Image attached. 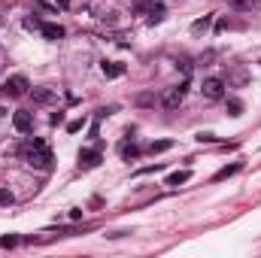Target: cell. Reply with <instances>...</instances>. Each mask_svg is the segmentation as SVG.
Listing matches in <instances>:
<instances>
[{
    "mask_svg": "<svg viewBox=\"0 0 261 258\" xmlns=\"http://www.w3.org/2000/svg\"><path fill=\"white\" fill-rule=\"evenodd\" d=\"M27 88H30V85H27V76L15 73V76H9V79L3 82V88H0V91H3L6 97H24V94H27Z\"/></svg>",
    "mask_w": 261,
    "mask_h": 258,
    "instance_id": "obj_1",
    "label": "cell"
},
{
    "mask_svg": "<svg viewBox=\"0 0 261 258\" xmlns=\"http://www.w3.org/2000/svg\"><path fill=\"white\" fill-rule=\"evenodd\" d=\"M113 113H116V106H103V109H97L100 119H106V116H113Z\"/></svg>",
    "mask_w": 261,
    "mask_h": 258,
    "instance_id": "obj_22",
    "label": "cell"
},
{
    "mask_svg": "<svg viewBox=\"0 0 261 258\" xmlns=\"http://www.w3.org/2000/svg\"><path fill=\"white\" fill-rule=\"evenodd\" d=\"M12 128H15L18 134H30V128H33V116H30L27 109H15V113H12Z\"/></svg>",
    "mask_w": 261,
    "mask_h": 258,
    "instance_id": "obj_5",
    "label": "cell"
},
{
    "mask_svg": "<svg viewBox=\"0 0 261 258\" xmlns=\"http://www.w3.org/2000/svg\"><path fill=\"white\" fill-rule=\"evenodd\" d=\"M140 152H143V149H140V146H134V143H125V146H122V158H125V161L140 158Z\"/></svg>",
    "mask_w": 261,
    "mask_h": 258,
    "instance_id": "obj_12",
    "label": "cell"
},
{
    "mask_svg": "<svg viewBox=\"0 0 261 258\" xmlns=\"http://www.w3.org/2000/svg\"><path fill=\"white\" fill-rule=\"evenodd\" d=\"M30 97H33V103L46 106V103H52V100H55V91H52V88H33V91H30Z\"/></svg>",
    "mask_w": 261,
    "mask_h": 258,
    "instance_id": "obj_7",
    "label": "cell"
},
{
    "mask_svg": "<svg viewBox=\"0 0 261 258\" xmlns=\"http://www.w3.org/2000/svg\"><path fill=\"white\" fill-rule=\"evenodd\" d=\"M15 204V195L9 189H0V207H12Z\"/></svg>",
    "mask_w": 261,
    "mask_h": 258,
    "instance_id": "obj_15",
    "label": "cell"
},
{
    "mask_svg": "<svg viewBox=\"0 0 261 258\" xmlns=\"http://www.w3.org/2000/svg\"><path fill=\"white\" fill-rule=\"evenodd\" d=\"M100 70H103V76H109V79H119V76L125 73V67H122L119 61H103Z\"/></svg>",
    "mask_w": 261,
    "mask_h": 258,
    "instance_id": "obj_8",
    "label": "cell"
},
{
    "mask_svg": "<svg viewBox=\"0 0 261 258\" xmlns=\"http://www.w3.org/2000/svg\"><path fill=\"white\" fill-rule=\"evenodd\" d=\"M185 91H189V82H182V85H176V88H167V91L161 94V106H164V109H176V106L182 103Z\"/></svg>",
    "mask_w": 261,
    "mask_h": 258,
    "instance_id": "obj_3",
    "label": "cell"
},
{
    "mask_svg": "<svg viewBox=\"0 0 261 258\" xmlns=\"http://www.w3.org/2000/svg\"><path fill=\"white\" fill-rule=\"evenodd\" d=\"M24 158H27V164L30 167H36V170H52V161H55V155L43 146V149H33V152H24Z\"/></svg>",
    "mask_w": 261,
    "mask_h": 258,
    "instance_id": "obj_2",
    "label": "cell"
},
{
    "mask_svg": "<svg viewBox=\"0 0 261 258\" xmlns=\"http://www.w3.org/2000/svg\"><path fill=\"white\" fill-rule=\"evenodd\" d=\"M228 113H231V116H240V113H243V103H240L237 97H231V100H228Z\"/></svg>",
    "mask_w": 261,
    "mask_h": 258,
    "instance_id": "obj_16",
    "label": "cell"
},
{
    "mask_svg": "<svg viewBox=\"0 0 261 258\" xmlns=\"http://www.w3.org/2000/svg\"><path fill=\"white\" fill-rule=\"evenodd\" d=\"M201 91H204L207 100H219V97H225V82H222L219 76H210V79H204Z\"/></svg>",
    "mask_w": 261,
    "mask_h": 258,
    "instance_id": "obj_4",
    "label": "cell"
},
{
    "mask_svg": "<svg viewBox=\"0 0 261 258\" xmlns=\"http://www.w3.org/2000/svg\"><path fill=\"white\" fill-rule=\"evenodd\" d=\"M82 128H85V119H76V122H70V125H67V131H70V134H76V131H82Z\"/></svg>",
    "mask_w": 261,
    "mask_h": 258,
    "instance_id": "obj_19",
    "label": "cell"
},
{
    "mask_svg": "<svg viewBox=\"0 0 261 258\" xmlns=\"http://www.w3.org/2000/svg\"><path fill=\"white\" fill-rule=\"evenodd\" d=\"M161 18H164V9H152L149 12V24H158Z\"/></svg>",
    "mask_w": 261,
    "mask_h": 258,
    "instance_id": "obj_18",
    "label": "cell"
},
{
    "mask_svg": "<svg viewBox=\"0 0 261 258\" xmlns=\"http://www.w3.org/2000/svg\"><path fill=\"white\" fill-rule=\"evenodd\" d=\"M231 6L234 9H246V6H252V0H231Z\"/></svg>",
    "mask_w": 261,
    "mask_h": 258,
    "instance_id": "obj_21",
    "label": "cell"
},
{
    "mask_svg": "<svg viewBox=\"0 0 261 258\" xmlns=\"http://www.w3.org/2000/svg\"><path fill=\"white\" fill-rule=\"evenodd\" d=\"M237 170H240V164L234 161V164H228V167H222V170H219V173L213 176V182H222V179H228V176H234Z\"/></svg>",
    "mask_w": 261,
    "mask_h": 258,
    "instance_id": "obj_11",
    "label": "cell"
},
{
    "mask_svg": "<svg viewBox=\"0 0 261 258\" xmlns=\"http://www.w3.org/2000/svg\"><path fill=\"white\" fill-rule=\"evenodd\" d=\"M58 6H61V9H67V6H70V0H58Z\"/></svg>",
    "mask_w": 261,
    "mask_h": 258,
    "instance_id": "obj_24",
    "label": "cell"
},
{
    "mask_svg": "<svg viewBox=\"0 0 261 258\" xmlns=\"http://www.w3.org/2000/svg\"><path fill=\"white\" fill-rule=\"evenodd\" d=\"M192 179V170H176V173H170L167 176V186H173V189H179L182 182H189Z\"/></svg>",
    "mask_w": 261,
    "mask_h": 258,
    "instance_id": "obj_10",
    "label": "cell"
},
{
    "mask_svg": "<svg viewBox=\"0 0 261 258\" xmlns=\"http://www.w3.org/2000/svg\"><path fill=\"white\" fill-rule=\"evenodd\" d=\"M40 30H43V36H46V40H52V43L64 36V27H61V24H52V21H49V24H43Z\"/></svg>",
    "mask_w": 261,
    "mask_h": 258,
    "instance_id": "obj_9",
    "label": "cell"
},
{
    "mask_svg": "<svg viewBox=\"0 0 261 258\" xmlns=\"http://www.w3.org/2000/svg\"><path fill=\"white\" fill-rule=\"evenodd\" d=\"M0 246L3 249H12V246H18V237L15 234H6V237H0Z\"/></svg>",
    "mask_w": 261,
    "mask_h": 258,
    "instance_id": "obj_17",
    "label": "cell"
},
{
    "mask_svg": "<svg viewBox=\"0 0 261 258\" xmlns=\"http://www.w3.org/2000/svg\"><path fill=\"white\" fill-rule=\"evenodd\" d=\"M170 146H173L170 140H158V143H152V146H149V152H152V155H158V152H167Z\"/></svg>",
    "mask_w": 261,
    "mask_h": 258,
    "instance_id": "obj_14",
    "label": "cell"
},
{
    "mask_svg": "<svg viewBox=\"0 0 261 258\" xmlns=\"http://www.w3.org/2000/svg\"><path fill=\"white\" fill-rule=\"evenodd\" d=\"M210 21H213V18H210V15H204V18H198V21H195V24H192V33H204V30H207V27H210Z\"/></svg>",
    "mask_w": 261,
    "mask_h": 258,
    "instance_id": "obj_13",
    "label": "cell"
},
{
    "mask_svg": "<svg viewBox=\"0 0 261 258\" xmlns=\"http://www.w3.org/2000/svg\"><path fill=\"white\" fill-rule=\"evenodd\" d=\"M137 103H140V106H149V103H155V97H152V94H140Z\"/></svg>",
    "mask_w": 261,
    "mask_h": 258,
    "instance_id": "obj_20",
    "label": "cell"
},
{
    "mask_svg": "<svg viewBox=\"0 0 261 258\" xmlns=\"http://www.w3.org/2000/svg\"><path fill=\"white\" fill-rule=\"evenodd\" d=\"M201 143H216V134H198Z\"/></svg>",
    "mask_w": 261,
    "mask_h": 258,
    "instance_id": "obj_23",
    "label": "cell"
},
{
    "mask_svg": "<svg viewBox=\"0 0 261 258\" xmlns=\"http://www.w3.org/2000/svg\"><path fill=\"white\" fill-rule=\"evenodd\" d=\"M97 164H100L97 149H79V170H94Z\"/></svg>",
    "mask_w": 261,
    "mask_h": 258,
    "instance_id": "obj_6",
    "label": "cell"
}]
</instances>
